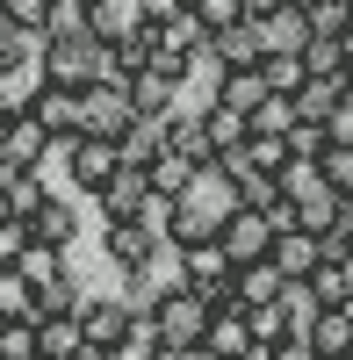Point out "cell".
I'll use <instances>...</instances> for the list:
<instances>
[{"label":"cell","mask_w":353,"mask_h":360,"mask_svg":"<svg viewBox=\"0 0 353 360\" xmlns=\"http://www.w3.org/2000/svg\"><path fill=\"white\" fill-rule=\"evenodd\" d=\"M245 195H238V180L224 173V159L217 166H202L181 195H173V224H166V245L181 252V245H195V238H224V224H231V209H238Z\"/></svg>","instance_id":"obj_1"},{"label":"cell","mask_w":353,"mask_h":360,"mask_svg":"<svg viewBox=\"0 0 353 360\" xmlns=\"http://www.w3.org/2000/svg\"><path fill=\"white\" fill-rule=\"evenodd\" d=\"M144 317L159 324V339H166L173 360H202V332H210L217 303H210V295H195L188 281H166V288L144 295Z\"/></svg>","instance_id":"obj_2"},{"label":"cell","mask_w":353,"mask_h":360,"mask_svg":"<svg viewBox=\"0 0 353 360\" xmlns=\"http://www.w3.org/2000/svg\"><path fill=\"white\" fill-rule=\"evenodd\" d=\"M44 79L58 86H94L108 79V44L94 37V29H44Z\"/></svg>","instance_id":"obj_3"},{"label":"cell","mask_w":353,"mask_h":360,"mask_svg":"<svg viewBox=\"0 0 353 360\" xmlns=\"http://www.w3.org/2000/svg\"><path fill=\"white\" fill-rule=\"evenodd\" d=\"M58 159H65V173H72V195L94 202L108 180L123 173V144H115V137H86V130H79V137H58Z\"/></svg>","instance_id":"obj_4"},{"label":"cell","mask_w":353,"mask_h":360,"mask_svg":"<svg viewBox=\"0 0 353 360\" xmlns=\"http://www.w3.org/2000/svg\"><path fill=\"white\" fill-rule=\"evenodd\" d=\"M159 245H166V238L144 224V217H108V224H101V252H108V266H115L130 288H144V266L159 259Z\"/></svg>","instance_id":"obj_5"},{"label":"cell","mask_w":353,"mask_h":360,"mask_svg":"<svg viewBox=\"0 0 353 360\" xmlns=\"http://www.w3.org/2000/svg\"><path fill=\"white\" fill-rule=\"evenodd\" d=\"M130 123H137V101H130L123 79H94V86H79V130H86V137H123Z\"/></svg>","instance_id":"obj_6"},{"label":"cell","mask_w":353,"mask_h":360,"mask_svg":"<svg viewBox=\"0 0 353 360\" xmlns=\"http://www.w3.org/2000/svg\"><path fill=\"white\" fill-rule=\"evenodd\" d=\"M137 295H86V303H79V324H86V346H94V353H108L115 339H123L130 332V324H137Z\"/></svg>","instance_id":"obj_7"},{"label":"cell","mask_w":353,"mask_h":360,"mask_svg":"<svg viewBox=\"0 0 353 360\" xmlns=\"http://www.w3.org/2000/svg\"><path fill=\"white\" fill-rule=\"evenodd\" d=\"M224 252L238 259V266H252V259L274 252V224H267V209H259V202H238V209H231V224H224Z\"/></svg>","instance_id":"obj_8"},{"label":"cell","mask_w":353,"mask_h":360,"mask_svg":"<svg viewBox=\"0 0 353 360\" xmlns=\"http://www.w3.org/2000/svg\"><path fill=\"white\" fill-rule=\"evenodd\" d=\"M0 159H8V166H51V159H58V137L37 123V108L0 123Z\"/></svg>","instance_id":"obj_9"},{"label":"cell","mask_w":353,"mask_h":360,"mask_svg":"<svg viewBox=\"0 0 353 360\" xmlns=\"http://www.w3.org/2000/svg\"><path fill=\"white\" fill-rule=\"evenodd\" d=\"M259 58H267V29H259L252 15L210 37V72H224V65H259Z\"/></svg>","instance_id":"obj_10"},{"label":"cell","mask_w":353,"mask_h":360,"mask_svg":"<svg viewBox=\"0 0 353 360\" xmlns=\"http://www.w3.org/2000/svg\"><path fill=\"white\" fill-rule=\"evenodd\" d=\"M252 346V310L245 303H224L210 317V332H202V360H238Z\"/></svg>","instance_id":"obj_11"},{"label":"cell","mask_w":353,"mask_h":360,"mask_svg":"<svg viewBox=\"0 0 353 360\" xmlns=\"http://www.w3.org/2000/svg\"><path fill=\"white\" fill-rule=\"evenodd\" d=\"M86 29H94L101 44H130V37H144V0H86Z\"/></svg>","instance_id":"obj_12"},{"label":"cell","mask_w":353,"mask_h":360,"mask_svg":"<svg viewBox=\"0 0 353 360\" xmlns=\"http://www.w3.org/2000/svg\"><path fill=\"white\" fill-rule=\"evenodd\" d=\"M79 202H86V195H79ZM79 202H65V195H44L37 209H29V231H37L44 245L72 252V245H79Z\"/></svg>","instance_id":"obj_13"},{"label":"cell","mask_w":353,"mask_h":360,"mask_svg":"<svg viewBox=\"0 0 353 360\" xmlns=\"http://www.w3.org/2000/svg\"><path fill=\"white\" fill-rule=\"evenodd\" d=\"M44 94V58H8L0 65V115H29Z\"/></svg>","instance_id":"obj_14"},{"label":"cell","mask_w":353,"mask_h":360,"mask_svg":"<svg viewBox=\"0 0 353 360\" xmlns=\"http://www.w3.org/2000/svg\"><path fill=\"white\" fill-rule=\"evenodd\" d=\"M37 332H44V360H79V353H94V346H86L79 310H37Z\"/></svg>","instance_id":"obj_15"},{"label":"cell","mask_w":353,"mask_h":360,"mask_svg":"<svg viewBox=\"0 0 353 360\" xmlns=\"http://www.w3.org/2000/svg\"><path fill=\"white\" fill-rule=\"evenodd\" d=\"M267 259L281 266L288 281H310V266L325 259V238H317V231H303V224H296V231H274V252H267Z\"/></svg>","instance_id":"obj_16"},{"label":"cell","mask_w":353,"mask_h":360,"mask_svg":"<svg viewBox=\"0 0 353 360\" xmlns=\"http://www.w3.org/2000/svg\"><path fill=\"white\" fill-rule=\"evenodd\" d=\"M144 195H152V180H144V166H123V173H115L108 188L94 195V209H101V224H108V217H137V209H144Z\"/></svg>","instance_id":"obj_17"},{"label":"cell","mask_w":353,"mask_h":360,"mask_svg":"<svg viewBox=\"0 0 353 360\" xmlns=\"http://www.w3.org/2000/svg\"><path fill=\"white\" fill-rule=\"evenodd\" d=\"M37 123H44L51 137H79V86L44 79V94H37Z\"/></svg>","instance_id":"obj_18"},{"label":"cell","mask_w":353,"mask_h":360,"mask_svg":"<svg viewBox=\"0 0 353 360\" xmlns=\"http://www.w3.org/2000/svg\"><path fill=\"white\" fill-rule=\"evenodd\" d=\"M288 295V274L274 259H252V266H238V303L245 310H267V303H281Z\"/></svg>","instance_id":"obj_19"},{"label":"cell","mask_w":353,"mask_h":360,"mask_svg":"<svg viewBox=\"0 0 353 360\" xmlns=\"http://www.w3.org/2000/svg\"><path fill=\"white\" fill-rule=\"evenodd\" d=\"M310 295H317V310H339V303H353V259H317L310 266Z\"/></svg>","instance_id":"obj_20"},{"label":"cell","mask_w":353,"mask_h":360,"mask_svg":"<svg viewBox=\"0 0 353 360\" xmlns=\"http://www.w3.org/2000/svg\"><path fill=\"white\" fill-rule=\"evenodd\" d=\"M195 173H202V166L181 152V144H166V152H152V159H144V180H152V195H181Z\"/></svg>","instance_id":"obj_21"},{"label":"cell","mask_w":353,"mask_h":360,"mask_svg":"<svg viewBox=\"0 0 353 360\" xmlns=\"http://www.w3.org/2000/svg\"><path fill=\"white\" fill-rule=\"evenodd\" d=\"M101 360H173V353H166V339H159V324L137 310V324H130V332L115 339V346H108Z\"/></svg>","instance_id":"obj_22"},{"label":"cell","mask_w":353,"mask_h":360,"mask_svg":"<svg viewBox=\"0 0 353 360\" xmlns=\"http://www.w3.org/2000/svg\"><path fill=\"white\" fill-rule=\"evenodd\" d=\"M288 101H296V115H303V123H332V108L346 101V79H303Z\"/></svg>","instance_id":"obj_23"},{"label":"cell","mask_w":353,"mask_h":360,"mask_svg":"<svg viewBox=\"0 0 353 360\" xmlns=\"http://www.w3.org/2000/svg\"><path fill=\"white\" fill-rule=\"evenodd\" d=\"M115 144H123V166H144L152 152H166V115H137Z\"/></svg>","instance_id":"obj_24"},{"label":"cell","mask_w":353,"mask_h":360,"mask_svg":"<svg viewBox=\"0 0 353 360\" xmlns=\"http://www.w3.org/2000/svg\"><path fill=\"white\" fill-rule=\"evenodd\" d=\"M44 332H37V310L29 317H0V360H37Z\"/></svg>","instance_id":"obj_25"},{"label":"cell","mask_w":353,"mask_h":360,"mask_svg":"<svg viewBox=\"0 0 353 360\" xmlns=\"http://www.w3.org/2000/svg\"><path fill=\"white\" fill-rule=\"evenodd\" d=\"M259 29H267V51H303L310 44V15L303 8H281V15H267Z\"/></svg>","instance_id":"obj_26"},{"label":"cell","mask_w":353,"mask_h":360,"mask_svg":"<svg viewBox=\"0 0 353 360\" xmlns=\"http://www.w3.org/2000/svg\"><path fill=\"white\" fill-rule=\"evenodd\" d=\"M259 72H267V86H274V94H296V86L310 79L303 51H267V58H259Z\"/></svg>","instance_id":"obj_27"},{"label":"cell","mask_w":353,"mask_h":360,"mask_svg":"<svg viewBox=\"0 0 353 360\" xmlns=\"http://www.w3.org/2000/svg\"><path fill=\"white\" fill-rule=\"evenodd\" d=\"M37 310V281L22 266H0V317H29Z\"/></svg>","instance_id":"obj_28"},{"label":"cell","mask_w":353,"mask_h":360,"mask_svg":"<svg viewBox=\"0 0 353 360\" xmlns=\"http://www.w3.org/2000/svg\"><path fill=\"white\" fill-rule=\"evenodd\" d=\"M0 195H8L15 209H37L51 195V180H44V166H8V188H0Z\"/></svg>","instance_id":"obj_29"},{"label":"cell","mask_w":353,"mask_h":360,"mask_svg":"<svg viewBox=\"0 0 353 360\" xmlns=\"http://www.w3.org/2000/svg\"><path fill=\"white\" fill-rule=\"evenodd\" d=\"M303 65H310V79H353L346 58H339V37H310L303 44Z\"/></svg>","instance_id":"obj_30"},{"label":"cell","mask_w":353,"mask_h":360,"mask_svg":"<svg viewBox=\"0 0 353 360\" xmlns=\"http://www.w3.org/2000/svg\"><path fill=\"white\" fill-rule=\"evenodd\" d=\"M29 245H37V231H29V209H8V217H0V266H15Z\"/></svg>","instance_id":"obj_31"},{"label":"cell","mask_w":353,"mask_h":360,"mask_svg":"<svg viewBox=\"0 0 353 360\" xmlns=\"http://www.w3.org/2000/svg\"><path fill=\"white\" fill-rule=\"evenodd\" d=\"M252 130H259V137H288V130H296V101H288V94H267V101L252 108Z\"/></svg>","instance_id":"obj_32"},{"label":"cell","mask_w":353,"mask_h":360,"mask_svg":"<svg viewBox=\"0 0 353 360\" xmlns=\"http://www.w3.org/2000/svg\"><path fill=\"white\" fill-rule=\"evenodd\" d=\"M317 173H325V188L353 195V144H325V152H317Z\"/></svg>","instance_id":"obj_33"},{"label":"cell","mask_w":353,"mask_h":360,"mask_svg":"<svg viewBox=\"0 0 353 360\" xmlns=\"http://www.w3.org/2000/svg\"><path fill=\"white\" fill-rule=\"evenodd\" d=\"M195 22L210 29V37H217V29H231V22H245V0H195Z\"/></svg>","instance_id":"obj_34"},{"label":"cell","mask_w":353,"mask_h":360,"mask_svg":"<svg viewBox=\"0 0 353 360\" xmlns=\"http://www.w3.org/2000/svg\"><path fill=\"white\" fill-rule=\"evenodd\" d=\"M346 22H353V0H317L310 8V37H339Z\"/></svg>","instance_id":"obj_35"},{"label":"cell","mask_w":353,"mask_h":360,"mask_svg":"<svg viewBox=\"0 0 353 360\" xmlns=\"http://www.w3.org/2000/svg\"><path fill=\"white\" fill-rule=\"evenodd\" d=\"M325 144H332V130H325V123H303V115H296V130H288V152H296V159H317Z\"/></svg>","instance_id":"obj_36"},{"label":"cell","mask_w":353,"mask_h":360,"mask_svg":"<svg viewBox=\"0 0 353 360\" xmlns=\"http://www.w3.org/2000/svg\"><path fill=\"white\" fill-rule=\"evenodd\" d=\"M51 15H58V0H8V22L22 29H51Z\"/></svg>","instance_id":"obj_37"},{"label":"cell","mask_w":353,"mask_h":360,"mask_svg":"<svg viewBox=\"0 0 353 360\" xmlns=\"http://www.w3.org/2000/svg\"><path fill=\"white\" fill-rule=\"evenodd\" d=\"M274 360H317L310 332H281V339H274Z\"/></svg>","instance_id":"obj_38"},{"label":"cell","mask_w":353,"mask_h":360,"mask_svg":"<svg viewBox=\"0 0 353 360\" xmlns=\"http://www.w3.org/2000/svg\"><path fill=\"white\" fill-rule=\"evenodd\" d=\"M325 130H332V144H353V101L332 108V123H325Z\"/></svg>","instance_id":"obj_39"},{"label":"cell","mask_w":353,"mask_h":360,"mask_svg":"<svg viewBox=\"0 0 353 360\" xmlns=\"http://www.w3.org/2000/svg\"><path fill=\"white\" fill-rule=\"evenodd\" d=\"M173 15H188V0H144V22H173Z\"/></svg>","instance_id":"obj_40"},{"label":"cell","mask_w":353,"mask_h":360,"mask_svg":"<svg viewBox=\"0 0 353 360\" xmlns=\"http://www.w3.org/2000/svg\"><path fill=\"white\" fill-rule=\"evenodd\" d=\"M281 8H288V0H245V15H252V22H267V15H281Z\"/></svg>","instance_id":"obj_41"},{"label":"cell","mask_w":353,"mask_h":360,"mask_svg":"<svg viewBox=\"0 0 353 360\" xmlns=\"http://www.w3.org/2000/svg\"><path fill=\"white\" fill-rule=\"evenodd\" d=\"M339 58H346V72H353V22L339 29Z\"/></svg>","instance_id":"obj_42"},{"label":"cell","mask_w":353,"mask_h":360,"mask_svg":"<svg viewBox=\"0 0 353 360\" xmlns=\"http://www.w3.org/2000/svg\"><path fill=\"white\" fill-rule=\"evenodd\" d=\"M0 22H8V0H0Z\"/></svg>","instance_id":"obj_43"},{"label":"cell","mask_w":353,"mask_h":360,"mask_svg":"<svg viewBox=\"0 0 353 360\" xmlns=\"http://www.w3.org/2000/svg\"><path fill=\"white\" fill-rule=\"evenodd\" d=\"M79 360H101V353H79Z\"/></svg>","instance_id":"obj_44"},{"label":"cell","mask_w":353,"mask_h":360,"mask_svg":"<svg viewBox=\"0 0 353 360\" xmlns=\"http://www.w3.org/2000/svg\"><path fill=\"white\" fill-rule=\"evenodd\" d=\"M0 65H8V58H0Z\"/></svg>","instance_id":"obj_45"},{"label":"cell","mask_w":353,"mask_h":360,"mask_svg":"<svg viewBox=\"0 0 353 360\" xmlns=\"http://www.w3.org/2000/svg\"><path fill=\"white\" fill-rule=\"evenodd\" d=\"M37 360H44V353H37Z\"/></svg>","instance_id":"obj_46"}]
</instances>
